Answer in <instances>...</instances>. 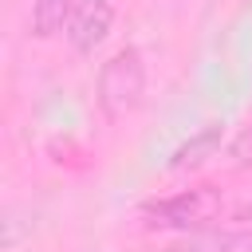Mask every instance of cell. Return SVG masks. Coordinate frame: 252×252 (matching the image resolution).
Masks as SVG:
<instances>
[{"mask_svg":"<svg viewBox=\"0 0 252 252\" xmlns=\"http://www.w3.org/2000/svg\"><path fill=\"white\" fill-rule=\"evenodd\" d=\"M98 110L106 114V122H122L126 114H134L146 98V59L134 43L118 47L102 67H98Z\"/></svg>","mask_w":252,"mask_h":252,"instance_id":"6da1fadb","label":"cell"},{"mask_svg":"<svg viewBox=\"0 0 252 252\" xmlns=\"http://www.w3.org/2000/svg\"><path fill=\"white\" fill-rule=\"evenodd\" d=\"M213 209H217L213 189H185L177 197H165V201L150 205L142 213V220H146V228H189V224L209 220Z\"/></svg>","mask_w":252,"mask_h":252,"instance_id":"7a4b0ae2","label":"cell"},{"mask_svg":"<svg viewBox=\"0 0 252 252\" xmlns=\"http://www.w3.org/2000/svg\"><path fill=\"white\" fill-rule=\"evenodd\" d=\"M114 28V4L110 0H83L67 24V43L75 55H94Z\"/></svg>","mask_w":252,"mask_h":252,"instance_id":"3957f363","label":"cell"},{"mask_svg":"<svg viewBox=\"0 0 252 252\" xmlns=\"http://www.w3.org/2000/svg\"><path fill=\"white\" fill-rule=\"evenodd\" d=\"M83 0H32V16H28V28L35 39H51L59 32H67L75 8Z\"/></svg>","mask_w":252,"mask_h":252,"instance_id":"277c9868","label":"cell"},{"mask_svg":"<svg viewBox=\"0 0 252 252\" xmlns=\"http://www.w3.org/2000/svg\"><path fill=\"white\" fill-rule=\"evenodd\" d=\"M169 252H252V228H232V232H217V236H201L189 244H177Z\"/></svg>","mask_w":252,"mask_h":252,"instance_id":"5b68a950","label":"cell"},{"mask_svg":"<svg viewBox=\"0 0 252 252\" xmlns=\"http://www.w3.org/2000/svg\"><path fill=\"white\" fill-rule=\"evenodd\" d=\"M217 142H220V126H209V130H201L193 142H185V146L173 154V169H185V165H197V161H205V154H213V150H217Z\"/></svg>","mask_w":252,"mask_h":252,"instance_id":"8992f818","label":"cell"},{"mask_svg":"<svg viewBox=\"0 0 252 252\" xmlns=\"http://www.w3.org/2000/svg\"><path fill=\"white\" fill-rule=\"evenodd\" d=\"M228 158H232L240 169H244V165H252V122H248V126H244V130L232 138V146H228Z\"/></svg>","mask_w":252,"mask_h":252,"instance_id":"52a82bcc","label":"cell"},{"mask_svg":"<svg viewBox=\"0 0 252 252\" xmlns=\"http://www.w3.org/2000/svg\"><path fill=\"white\" fill-rule=\"evenodd\" d=\"M236 220H252V197L244 201V205H236V213H232Z\"/></svg>","mask_w":252,"mask_h":252,"instance_id":"ba28073f","label":"cell"}]
</instances>
